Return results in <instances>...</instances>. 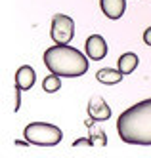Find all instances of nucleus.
Instances as JSON below:
<instances>
[{
	"label": "nucleus",
	"mask_w": 151,
	"mask_h": 158,
	"mask_svg": "<svg viewBox=\"0 0 151 158\" xmlns=\"http://www.w3.org/2000/svg\"><path fill=\"white\" fill-rule=\"evenodd\" d=\"M124 73L121 69H111V67H105V69H100L96 73V80L105 84V86H113V84H119L122 80Z\"/></svg>",
	"instance_id": "1a4fd4ad"
},
{
	"label": "nucleus",
	"mask_w": 151,
	"mask_h": 158,
	"mask_svg": "<svg viewBox=\"0 0 151 158\" xmlns=\"http://www.w3.org/2000/svg\"><path fill=\"white\" fill-rule=\"evenodd\" d=\"M50 36L56 44H69L75 36V23L73 19L65 14H56L52 17Z\"/></svg>",
	"instance_id": "20e7f679"
},
{
	"label": "nucleus",
	"mask_w": 151,
	"mask_h": 158,
	"mask_svg": "<svg viewBox=\"0 0 151 158\" xmlns=\"http://www.w3.org/2000/svg\"><path fill=\"white\" fill-rule=\"evenodd\" d=\"M37 82V73L31 65H21L16 73V89H31Z\"/></svg>",
	"instance_id": "423d86ee"
},
{
	"label": "nucleus",
	"mask_w": 151,
	"mask_h": 158,
	"mask_svg": "<svg viewBox=\"0 0 151 158\" xmlns=\"http://www.w3.org/2000/svg\"><path fill=\"white\" fill-rule=\"evenodd\" d=\"M88 114H90L92 120L103 122V120L111 118V109L101 97H94V99H90V103H88Z\"/></svg>",
	"instance_id": "0eeeda50"
},
{
	"label": "nucleus",
	"mask_w": 151,
	"mask_h": 158,
	"mask_svg": "<svg viewBox=\"0 0 151 158\" xmlns=\"http://www.w3.org/2000/svg\"><path fill=\"white\" fill-rule=\"evenodd\" d=\"M60 74H54V73H50L48 76L42 80V88H44V92H48V94H56L57 89L61 88V80H60Z\"/></svg>",
	"instance_id": "9b49d317"
},
{
	"label": "nucleus",
	"mask_w": 151,
	"mask_h": 158,
	"mask_svg": "<svg viewBox=\"0 0 151 158\" xmlns=\"http://www.w3.org/2000/svg\"><path fill=\"white\" fill-rule=\"evenodd\" d=\"M138 63H140V57H138L136 53L128 52V53H122L121 57H119V63H117V67H119V69H121L124 74H130V73H134V71H136Z\"/></svg>",
	"instance_id": "9d476101"
},
{
	"label": "nucleus",
	"mask_w": 151,
	"mask_h": 158,
	"mask_svg": "<svg viewBox=\"0 0 151 158\" xmlns=\"http://www.w3.org/2000/svg\"><path fill=\"white\" fill-rule=\"evenodd\" d=\"M101 12L109 19H121L126 10V0H100Z\"/></svg>",
	"instance_id": "6e6552de"
},
{
	"label": "nucleus",
	"mask_w": 151,
	"mask_h": 158,
	"mask_svg": "<svg viewBox=\"0 0 151 158\" xmlns=\"http://www.w3.org/2000/svg\"><path fill=\"white\" fill-rule=\"evenodd\" d=\"M86 55L94 61H100L107 55V42L101 35H92L86 38Z\"/></svg>",
	"instance_id": "39448f33"
},
{
	"label": "nucleus",
	"mask_w": 151,
	"mask_h": 158,
	"mask_svg": "<svg viewBox=\"0 0 151 158\" xmlns=\"http://www.w3.org/2000/svg\"><path fill=\"white\" fill-rule=\"evenodd\" d=\"M144 42L147 44V46H151V27H147L145 32H144Z\"/></svg>",
	"instance_id": "f8f14e48"
},
{
	"label": "nucleus",
	"mask_w": 151,
	"mask_h": 158,
	"mask_svg": "<svg viewBox=\"0 0 151 158\" xmlns=\"http://www.w3.org/2000/svg\"><path fill=\"white\" fill-rule=\"evenodd\" d=\"M117 131L128 145L151 147V99L126 109L117 120Z\"/></svg>",
	"instance_id": "f257e3e1"
},
{
	"label": "nucleus",
	"mask_w": 151,
	"mask_h": 158,
	"mask_svg": "<svg viewBox=\"0 0 151 158\" xmlns=\"http://www.w3.org/2000/svg\"><path fill=\"white\" fill-rule=\"evenodd\" d=\"M88 55L71 48L69 44H56L44 52V65L54 74L63 78H77L88 71Z\"/></svg>",
	"instance_id": "f03ea898"
},
{
	"label": "nucleus",
	"mask_w": 151,
	"mask_h": 158,
	"mask_svg": "<svg viewBox=\"0 0 151 158\" xmlns=\"http://www.w3.org/2000/svg\"><path fill=\"white\" fill-rule=\"evenodd\" d=\"M23 135L31 145L37 147H56L63 139V131L48 122H31L23 130Z\"/></svg>",
	"instance_id": "7ed1b4c3"
}]
</instances>
